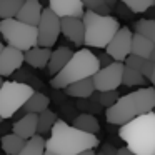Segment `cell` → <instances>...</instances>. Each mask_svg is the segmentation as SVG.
Segmentation results:
<instances>
[{
  "mask_svg": "<svg viewBox=\"0 0 155 155\" xmlns=\"http://www.w3.org/2000/svg\"><path fill=\"white\" fill-rule=\"evenodd\" d=\"M132 40H134V34L130 28L122 27L120 30L115 34L108 47L105 48L108 55L114 58L115 62H125L132 55Z\"/></svg>",
  "mask_w": 155,
  "mask_h": 155,
  "instance_id": "obj_10",
  "label": "cell"
},
{
  "mask_svg": "<svg viewBox=\"0 0 155 155\" xmlns=\"http://www.w3.org/2000/svg\"><path fill=\"white\" fill-rule=\"evenodd\" d=\"M2 85H4V77H0V88H2Z\"/></svg>",
  "mask_w": 155,
  "mask_h": 155,
  "instance_id": "obj_41",
  "label": "cell"
},
{
  "mask_svg": "<svg viewBox=\"0 0 155 155\" xmlns=\"http://www.w3.org/2000/svg\"><path fill=\"white\" fill-rule=\"evenodd\" d=\"M97 155H102V153H100V152H98V153H97Z\"/></svg>",
  "mask_w": 155,
  "mask_h": 155,
  "instance_id": "obj_43",
  "label": "cell"
},
{
  "mask_svg": "<svg viewBox=\"0 0 155 155\" xmlns=\"http://www.w3.org/2000/svg\"><path fill=\"white\" fill-rule=\"evenodd\" d=\"M98 147L97 135L78 130L65 120H57L47 138V150L57 155H80Z\"/></svg>",
  "mask_w": 155,
  "mask_h": 155,
  "instance_id": "obj_1",
  "label": "cell"
},
{
  "mask_svg": "<svg viewBox=\"0 0 155 155\" xmlns=\"http://www.w3.org/2000/svg\"><path fill=\"white\" fill-rule=\"evenodd\" d=\"M124 70L125 64L124 62H114L108 67H104L94 75V84L97 92H112L117 90L124 82Z\"/></svg>",
  "mask_w": 155,
  "mask_h": 155,
  "instance_id": "obj_9",
  "label": "cell"
},
{
  "mask_svg": "<svg viewBox=\"0 0 155 155\" xmlns=\"http://www.w3.org/2000/svg\"><path fill=\"white\" fill-rule=\"evenodd\" d=\"M118 98H120V95H118L117 90H112V92H98L97 102H98V105H102V107L110 108V107H114V105L118 102Z\"/></svg>",
  "mask_w": 155,
  "mask_h": 155,
  "instance_id": "obj_31",
  "label": "cell"
},
{
  "mask_svg": "<svg viewBox=\"0 0 155 155\" xmlns=\"http://www.w3.org/2000/svg\"><path fill=\"white\" fill-rule=\"evenodd\" d=\"M62 35L75 45L85 44V24L84 18H62Z\"/></svg>",
  "mask_w": 155,
  "mask_h": 155,
  "instance_id": "obj_13",
  "label": "cell"
},
{
  "mask_svg": "<svg viewBox=\"0 0 155 155\" xmlns=\"http://www.w3.org/2000/svg\"><path fill=\"white\" fill-rule=\"evenodd\" d=\"M148 82H150V84L155 87V67H153V72H152V77L148 78Z\"/></svg>",
  "mask_w": 155,
  "mask_h": 155,
  "instance_id": "obj_35",
  "label": "cell"
},
{
  "mask_svg": "<svg viewBox=\"0 0 155 155\" xmlns=\"http://www.w3.org/2000/svg\"><path fill=\"white\" fill-rule=\"evenodd\" d=\"M105 2H107V5H108V7H110V8L114 7L115 4H117V0H105Z\"/></svg>",
  "mask_w": 155,
  "mask_h": 155,
  "instance_id": "obj_36",
  "label": "cell"
},
{
  "mask_svg": "<svg viewBox=\"0 0 155 155\" xmlns=\"http://www.w3.org/2000/svg\"><path fill=\"white\" fill-rule=\"evenodd\" d=\"M145 82H147V78H145L140 72L134 70V68H130V67H125L122 85H125V87H143Z\"/></svg>",
  "mask_w": 155,
  "mask_h": 155,
  "instance_id": "obj_27",
  "label": "cell"
},
{
  "mask_svg": "<svg viewBox=\"0 0 155 155\" xmlns=\"http://www.w3.org/2000/svg\"><path fill=\"white\" fill-rule=\"evenodd\" d=\"M38 47L50 48L57 44L58 35H62V18L50 8H44L42 20L38 24Z\"/></svg>",
  "mask_w": 155,
  "mask_h": 155,
  "instance_id": "obj_8",
  "label": "cell"
},
{
  "mask_svg": "<svg viewBox=\"0 0 155 155\" xmlns=\"http://www.w3.org/2000/svg\"><path fill=\"white\" fill-rule=\"evenodd\" d=\"M155 110V87H142L127 95H122L114 107L107 108L105 118L108 124L125 125L140 115Z\"/></svg>",
  "mask_w": 155,
  "mask_h": 155,
  "instance_id": "obj_2",
  "label": "cell"
},
{
  "mask_svg": "<svg viewBox=\"0 0 155 155\" xmlns=\"http://www.w3.org/2000/svg\"><path fill=\"white\" fill-rule=\"evenodd\" d=\"M64 92L70 97H77V98H87L95 92V84L94 78H85V80L75 82V84L68 85L67 88H64Z\"/></svg>",
  "mask_w": 155,
  "mask_h": 155,
  "instance_id": "obj_19",
  "label": "cell"
},
{
  "mask_svg": "<svg viewBox=\"0 0 155 155\" xmlns=\"http://www.w3.org/2000/svg\"><path fill=\"white\" fill-rule=\"evenodd\" d=\"M2 120H4V118H2V117H0V124H2Z\"/></svg>",
  "mask_w": 155,
  "mask_h": 155,
  "instance_id": "obj_42",
  "label": "cell"
},
{
  "mask_svg": "<svg viewBox=\"0 0 155 155\" xmlns=\"http://www.w3.org/2000/svg\"><path fill=\"white\" fill-rule=\"evenodd\" d=\"M82 4H84V7L87 10L100 14V15H110V10H112L105 0H82Z\"/></svg>",
  "mask_w": 155,
  "mask_h": 155,
  "instance_id": "obj_29",
  "label": "cell"
},
{
  "mask_svg": "<svg viewBox=\"0 0 155 155\" xmlns=\"http://www.w3.org/2000/svg\"><path fill=\"white\" fill-rule=\"evenodd\" d=\"M27 140H24L22 137H18L17 134H7L2 137L0 140V145H2V150L5 152L7 155H18L22 150H24Z\"/></svg>",
  "mask_w": 155,
  "mask_h": 155,
  "instance_id": "obj_20",
  "label": "cell"
},
{
  "mask_svg": "<svg viewBox=\"0 0 155 155\" xmlns=\"http://www.w3.org/2000/svg\"><path fill=\"white\" fill-rule=\"evenodd\" d=\"M48 104H50V100H48L47 95L40 94V92H35V94L30 97V100L24 105L22 112H24L25 115L27 114H37L38 115V114H42V112L47 110Z\"/></svg>",
  "mask_w": 155,
  "mask_h": 155,
  "instance_id": "obj_22",
  "label": "cell"
},
{
  "mask_svg": "<svg viewBox=\"0 0 155 155\" xmlns=\"http://www.w3.org/2000/svg\"><path fill=\"white\" fill-rule=\"evenodd\" d=\"M153 48H155V44L148 37H145V35H142V34H137V32L134 34V40H132V55L150 58Z\"/></svg>",
  "mask_w": 155,
  "mask_h": 155,
  "instance_id": "obj_18",
  "label": "cell"
},
{
  "mask_svg": "<svg viewBox=\"0 0 155 155\" xmlns=\"http://www.w3.org/2000/svg\"><path fill=\"white\" fill-rule=\"evenodd\" d=\"M80 155H97L94 150H87V152H84V153H80Z\"/></svg>",
  "mask_w": 155,
  "mask_h": 155,
  "instance_id": "obj_37",
  "label": "cell"
},
{
  "mask_svg": "<svg viewBox=\"0 0 155 155\" xmlns=\"http://www.w3.org/2000/svg\"><path fill=\"white\" fill-rule=\"evenodd\" d=\"M48 8L60 18H84L85 15L82 0H48Z\"/></svg>",
  "mask_w": 155,
  "mask_h": 155,
  "instance_id": "obj_12",
  "label": "cell"
},
{
  "mask_svg": "<svg viewBox=\"0 0 155 155\" xmlns=\"http://www.w3.org/2000/svg\"><path fill=\"white\" fill-rule=\"evenodd\" d=\"M45 150H47V140L42 135H35L27 140L24 150L18 155H45Z\"/></svg>",
  "mask_w": 155,
  "mask_h": 155,
  "instance_id": "obj_24",
  "label": "cell"
},
{
  "mask_svg": "<svg viewBox=\"0 0 155 155\" xmlns=\"http://www.w3.org/2000/svg\"><path fill=\"white\" fill-rule=\"evenodd\" d=\"M118 155H137V153H134V152L130 150V148L125 145V147H122V148H118Z\"/></svg>",
  "mask_w": 155,
  "mask_h": 155,
  "instance_id": "obj_34",
  "label": "cell"
},
{
  "mask_svg": "<svg viewBox=\"0 0 155 155\" xmlns=\"http://www.w3.org/2000/svg\"><path fill=\"white\" fill-rule=\"evenodd\" d=\"M98 62H100V67L104 68V67H108V65H112L115 60H114V58H112L110 55L107 54V52H104V54L98 55Z\"/></svg>",
  "mask_w": 155,
  "mask_h": 155,
  "instance_id": "obj_33",
  "label": "cell"
},
{
  "mask_svg": "<svg viewBox=\"0 0 155 155\" xmlns=\"http://www.w3.org/2000/svg\"><path fill=\"white\" fill-rule=\"evenodd\" d=\"M25 62V54L18 48L5 45L0 54V77H10L17 70H20L22 64Z\"/></svg>",
  "mask_w": 155,
  "mask_h": 155,
  "instance_id": "obj_11",
  "label": "cell"
},
{
  "mask_svg": "<svg viewBox=\"0 0 155 155\" xmlns=\"http://www.w3.org/2000/svg\"><path fill=\"white\" fill-rule=\"evenodd\" d=\"M45 155H57V153H54V152H50V150H45Z\"/></svg>",
  "mask_w": 155,
  "mask_h": 155,
  "instance_id": "obj_39",
  "label": "cell"
},
{
  "mask_svg": "<svg viewBox=\"0 0 155 155\" xmlns=\"http://www.w3.org/2000/svg\"><path fill=\"white\" fill-rule=\"evenodd\" d=\"M85 45L94 48H107L112 38L120 30V22L112 15H100L87 10L84 15Z\"/></svg>",
  "mask_w": 155,
  "mask_h": 155,
  "instance_id": "obj_5",
  "label": "cell"
},
{
  "mask_svg": "<svg viewBox=\"0 0 155 155\" xmlns=\"http://www.w3.org/2000/svg\"><path fill=\"white\" fill-rule=\"evenodd\" d=\"M100 68L102 67L97 55H94L88 48H80L74 54V57L65 65L64 70L52 77L50 85L54 88H67L75 82L92 78Z\"/></svg>",
  "mask_w": 155,
  "mask_h": 155,
  "instance_id": "obj_4",
  "label": "cell"
},
{
  "mask_svg": "<svg viewBox=\"0 0 155 155\" xmlns=\"http://www.w3.org/2000/svg\"><path fill=\"white\" fill-rule=\"evenodd\" d=\"M4 47H5V45L2 44V42H0V54H2V50H4Z\"/></svg>",
  "mask_w": 155,
  "mask_h": 155,
  "instance_id": "obj_40",
  "label": "cell"
},
{
  "mask_svg": "<svg viewBox=\"0 0 155 155\" xmlns=\"http://www.w3.org/2000/svg\"><path fill=\"white\" fill-rule=\"evenodd\" d=\"M150 60L155 64V48H153V52H152V57H150Z\"/></svg>",
  "mask_w": 155,
  "mask_h": 155,
  "instance_id": "obj_38",
  "label": "cell"
},
{
  "mask_svg": "<svg viewBox=\"0 0 155 155\" xmlns=\"http://www.w3.org/2000/svg\"><path fill=\"white\" fill-rule=\"evenodd\" d=\"M14 134L22 137L24 140H30L32 137L38 134V115L37 114H27L20 117L12 127Z\"/></svg>",
  "mask_w": 155,
  "mask_h": 155,
  "instance_id": "obj_14",
  "label": "cell"
},
{
  "mask_svg": "<svg viewBox=\"0 0 155 155\" xmlns=\"http://www.w3.org/2000/svg\"><path fill=\"white\" fill-rule=\"evenodd\" d=\"M35 94L34 87L24 82H4L0 88V117L12 118Z\"/></svg>",
  "mask_w": 155,
  "mask_h": 155,
  "instance_id": "obj_7",
  "label": "cell"
},
{
  "mask_svg": "<svg viewBox=\"0 0 155 155\" xmlns=\"http://www.w3.org/2000/svg\"><path fill=\"white\" fill-rule=\"evenodd\" d=\"M0 35L7 42V45L18 48L24 54L34 47H38V28L24 24L18 18L0 20Z\"/></svg>",
  "mask_w": 155,
  "mask_h": 155,
  "instance_id": "obj_6",
  "label": "cell"
},
{
  "mask_svg": "<svg viewBox=\"0 0 155 155\" xmlns=\"http://www.w3.org/2000/svg\"><path fill=\"white\" fill-rule=\"evenodd\" d=\"M132 14H143L155 5V0H120Z\"/></svg>",
  "mask_w": 155,
  "mask_h": 155,
  "instance_id": "obj_28",
  "label": "cell"
},
{
  "mask_svg": "<svg viewBox=\"0 0 155 155\" xmlns=\"http://www.w3.org/2000/svg\"><path fill=\"white\" fill-rule=\"evenodd\" d=\"M124 64H125V67H130V68H134V70L140 72L147 80L152 77V72H153V67H155V64L150 60V58L137 57V55H130Z\"/></svg>",
  "mask_w": 155,
  "mask_h": 155,
  "instance_id": "obj_21",
  "label": "cell"
},
{
  "mask_svg": "<svg viewBox=\"0 0 155 155\" xmlns=\"http://www.w3.org/2000/svg\"><path fill=\"white\" fill-rule=\"evenodd\" d=\"M75 52H72L70 48L67 47H60V48H55L52 50V57H50V62H48V74L52 77H55L57 74H60L62 70L65 68V65L70 62V58L74 57Z\"/></svg>",
  "mask_w": 155,
  "mask_h": 155,
  "instance_id": "obj_16",
  "label": "cell"
},
{
  "mask_svg": "<svg viewBox=\"0 0 155 155\" xmlns=\"http://www.w3.org/2000/svg\"><path fill=\"white\" fill-rule=\"evenodd\" d=\"M25 0H0V20L15 18Z\"/></svg>",
  "mask_w": 155,
  "mask_h": 155,
  "instance_id": "obj_25",
  "label": "cell"
},
{
  "mask_svg": "<svg viewBox=\"0 0 155 155\" xmlns=\"http://www.w3.org/2000/svg\"><path fill=\"white\" fill-rule=\"evenodd\" d=\"M50 57H52V50L50 48H44V47H34L28 52H25V62L34 68L48 67Z\"/></svg>",
  "mask_w": 155,
  "mask_h": 155,
  "instance_id": "obj_17",
  "label": "cell"
},
{
  "mask_svg": "<svg viewBox=\"0 0 155 155\" xmlns=\"http://www.w3.org/2000/svg\"><path fill=\"white\" fill-rule=\"evenodd\" d=\"M57 120L58 118H57V115H55V112L48 110V108L45 112H42V114H38V135L52 132V128L57 124Z\"/></svg>",
  "mask_w": 155,
  "mask_h": 155,
  "instance_id": "obj_26",
  "label": "cell"
},
{
  "mask_svg": "<svg viewBox=\"0 0 155 155\" xmlns=\"http://www.w3.org/2000/svg\"><path fill=\"white\" fill-rule=\"evenodd\" d=\"M42 14H44V8H42L40 0H25L20 12H18V15L15 18H18L24 24L38 27V24L42 20Z\"/></svg>",
  "mask_w": 155,
  "mask_h": 155,
  "instance_id": "obj_15",
  "label": "cell"
},
{
  "mask_svg": "<svg viewBox=\"0 0 155 155\" xmlns=\"http://www.w3.org/2000/svg\"><path fill=\"white\" fill-rule=\"evenodd\" d=\"M118 137L134 153L155 155V112H148L122 125Z\"/></svg>",
  "mask_w": 155,
  "mask_h": 155,
  "instance_id": "obj_3",
  "label": "cell"
},
{
  "mask_svg": "<svg viewBox=\"0 0 155 155\" xmlns=\"http://www.w3.org/2000/svg\"><path fill=\"white\" fill-rule=\"evenodd\" d=\"M102 155H118V148H115L112 143H104L100 148Z\"/></svg>",
  "mask_w": 155,
  "mask_h": 155,
  "instance_id": "obj_32",
  "label": "cell"
},
{
  "mask_svg": "<svg viewBox=\"0 0 155 155\" xmlns=\"http://www.w3.org/2000/svg\"><path fill=\"white\" fill-rule=\"evenodd\" d=\"M74 127L78 128V130H84L87 134H92V135H97L98 130H100V124L98 120L94 117L92 114H80L74 118Z\"/></svg>",
  "mask_w": 155,
  "mask_h": 155,
  "instance_id": "obj_23",
  "label": "cell"
},
{
  "mask_svg": "<svg viewBox=\"0 0 155 155\" xmlns=\"http://www.w3.org/2000/svg\"><path fill=\"white\" fill-rule=\"evenodd\" d=\"M135 32L148 37L155 44V20H138V22H135Z\"/></svg>",
  "mask_w": 155,
  "mask_h": 155,
  "instance_id": "obj_30",
  "label": "cell"
}]
</instances>
